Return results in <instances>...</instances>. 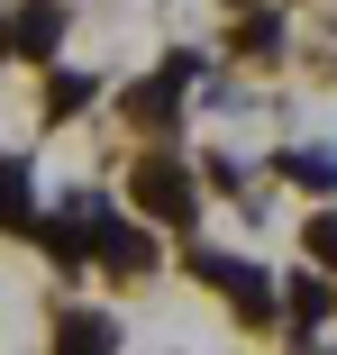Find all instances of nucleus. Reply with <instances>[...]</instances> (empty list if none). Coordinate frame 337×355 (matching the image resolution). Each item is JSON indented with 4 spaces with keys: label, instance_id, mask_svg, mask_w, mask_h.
<instances>
[{
    "label": "nucleus",
    "instance_id": "nucleus-9",
    "mask_svg": "<svg viewBox=\"0 0 337 355\" xmlns=\"http://www.w3.org/2000/svg\"><path fill=\"white\" fill-rule=\"evenodd\" d=\"M83 101H92V83H83V73H55V92H46V110H55V119H74Z\"/></svg>",
    "mask_w": 337,
    "mask_h": 355
},
{
    "label": "nucleus",
    "instance_id": "nucleus-8",
    "mask_svg": "<svg viewBox=\"0 0 337 355\" xmlns=\"http://www.w3.org/2000/svg\"><path fill=\"white\" fill-rule=\"evenodd\" d=\"M19 219H28V164L0 155V228H19Z\"/></svg>",
    "mask_w": 337,
    "mask_h": 355
},
{
    "label": "nucleus",
    "instance_id": "nucleus-2",
    "mask_svg": "<svg viewBox=\"0 0 337 355\" xmlns=\"http://www.w3.org/2000/svg\"><path fill=\"white\" fill-rule=\"evenodd\" d=\"M0 46L28 55V64H37V55H55V46H64V10H55V0H28V10L0 28Z\"/></svg>",
    "mask_w": 337,
    "mask_h": 355
},
{
    "label": "nucleus",
    "instance_id": "nucleus-1",
    "mask_svg": "<svg viewBox=\"0 0 337 355\" xmlns=\"http://www.w3.org/2000/svg\"><path fill=\"white\" fill-rule=\"evenodd\" d=\"M137 209H146V219H173V228H191L200 191H191V173H173V164H137Z\"/></svg>",
    "mask_w": 337,
    "mask_h": 355
},
{
    "label": "nucleus",
    "instance_id": "nucleus-4",
    "mask_svg": "<svg viewBox=\"0 0 337 355\" xmlns=\"http://www.w3.org/2000/svg\"><path fill=\"white\" fill-rule=\"evenodd\" d=\"M92 255L101 264H119V273H146V228H128V219H92Z\"/></svg>",
    "mask_w": 337,
    "mask_h": 355
},
{
    "label": "nucleus",
    "instance_id": "nucleus-5",
    "mask_svg": "<svg viewBox=\"0 0 337 355\" xmlns=\"http://www.w3.org/2000/svg\"><path fill=\"white\" fill-rule=\"evenodd\" d=\"M182 73H191V64H164V73L137 92V101H128V119H137V128H155V119H173V101H182Z\"/></svg>",
    "mask_w": 337,
    "mask_h": 355
},
{
    "label": "nucleus",
    "instance_id": "nucleus-7",
    "mask_svg": "<svg viewBox=\"0 0 337 355\" xmlns=\"http://www.w3.org/2000/svg\"><path fill=\"white\" fill-rule=\"evenodd\" d=\"M283 310H292V328L310 337V328H319V319H328L337 301H328V282H319V273H301V282H292V292H283Z\"/></svg>",
    "mask_w": 337,
    "mask_h": 355
},
{
    "label": "nucleus",
    "instance_id": "nucleus-3",
    "mask_svg": "<svg viewBox=\"0 0 337 355\" xmlns=\"http://www.w3.org/2000/svg\"><path fill=\"white\" fill-rule=\"evenodd\" d=\"M200 273H210L219 292L237 301V319H264V310H274V282H264L255 264H228V255H200Z\"/></svg>",
    "mask_w": 337,
    "mask_h": 355
},
{
    "label": "nucleus",
    "instance_id": "nucleus-10",
    "mask_svg": "<svg viewBox=\"0 0 337 355\" xmlns=\"http://www.w3.org/2000/svg\"><path fill=\"white\" fill-rule=\"evenodd\" d=\"M55 337H64V346H110V337H119V328H110V319H64V328H55Z\"/></svg>",
    "mask_w": 337,
    "mask_h": 355
},
{
    "label": "nucleus",
    "instance_id": "nucleus-11",
    "mask_svg": "<svg viewBox=\"0 0 337 355\" xmlns=\"http://www.w3.org/2000/svg\"><path fill=\"white\" fill-rule=\"evenodd\" d=\"M310 255H319V264H337V209H328V219H310Z\"/></svg>",
    "mask_w": 337,
    "mask_h": 355
},
{
    "label": "nucleus",
    "instance_id": "nucleus-6",
    "mask_svg": "<svg viewBox=\"0 0 337 355\" xmlns=\"http://www.w3.org/2000/svg\"><path fill=\"white\" fill-rule=\"evenodd\" d=\"M283 173H292L301 191H337V146H292Z\"/></svg>",
    "mask_w": 337,
    "mask_h": 355
}]
</instances>
